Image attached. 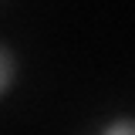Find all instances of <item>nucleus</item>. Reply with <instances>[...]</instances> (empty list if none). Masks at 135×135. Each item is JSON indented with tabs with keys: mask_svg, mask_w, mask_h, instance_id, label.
Returning <instances> with one entry per match:
<instances>
[{
	"mask_svg": "<svg viewBox=\"0 0 135 135\" xmlns=\"http://www.w3.org/2000/svg\"><path fill=\"white\" fill-rule=\"evenodd\" d=\"M10 81H14V57L7 47H0V91H7Z\"/></svg>",
	"mask_w": 135,
	"mask_h": 135,
	"instance_id": "f257e3e1",
	"label": "nucleus"
},
{
	"mask_svg": "<svg viewBox=\"0 0 135 135\" xmlns=\"http://www.w3.org/2000/svg\"><path fill=\"white\" fill-rule=\"evenodd\" d=\"M101 135H135V128H132V122H125V118H122V122H115V125H108Z\"/></svg>",
	"mask_w": 135,
	"mask_h": 135,
	"instance_id": "f03ea898",
	"label": "nucleus"
}]
</instances>
